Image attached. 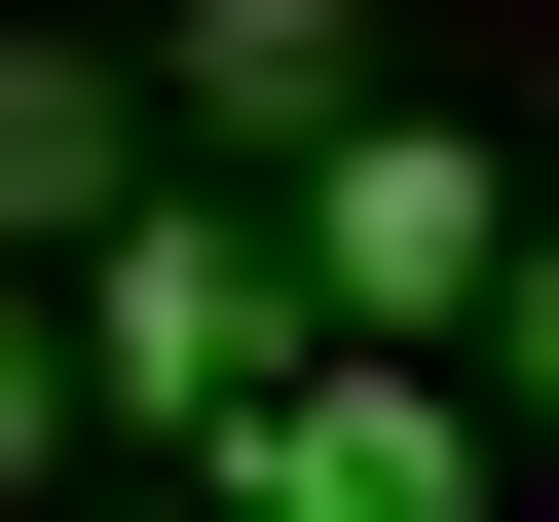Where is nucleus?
Wrapping results in <instances>:
<instances>
[{
	"label": "nucleus",
	"mask_w": 559,
	"mask_h": 522,
	"mask_svg": "<svg viewBox=\"0 0 559 522\" xmlns=\"http://www.w3.org/2000/svg\"><path fill=\"white\" fill-rule=\"evenodd\" d=\"M299 336H336V299H299L224 187H112V224H75V411H150L187 485L261 448V373H299Z\"/></svg>",
	"instance_id": "obj_1"
},
{
	"label": "nucleus",
	"mask_w": 559,
	"mask_h": 522,
	"mask_svg": "<svg viewBox=\"0 0 559 522\" xmlns=\"http://www.w3.org/2000/svg\"><path fill=\"white\" fill-rule=\"evenodd\" d=\"M485 261H522V187H485L448 112H336V150H299V299H336V336H448Z\"/></svg>",
	"instance_id": "obj_2"
},
{
	"label": "nucleus",
	"mask_w": 559,
	"mask_h": 522,
	"mask_svg": "<svg viewBox=\"0 0 559 522\" xmlns=\"http://www.w3.org/2000/svg\"><path fill=\"white\" fill-rule=\"evenodd\" d=\"M261 522H485V411L411 373V336H299V373H261V448H224Z\"/></svg>",
	"instance_id": "obj_3"
},
{
	"label": "nucleus",
	"mask_w": 559,
	"mask_h": 522,
	"mask_svg": "<svg viewBox=\"0 0 559 522\" xmlns=\"http://www.w3.org/2000/svg\"><path fill=\"white\" fill-rule=\"evenodd\" d=\"M150 75H187L224 150H336V112H373V0H187V38H150Z\"/></svg>",
	"instance_id": "obj_4"
},
{
	"label": "nucleus",
	"mask_w": 559,
	"mask_h": 522,
	"mask_svg": "<svg viewBox=\"0 0 559 522\" xmlns=\"http://www.w3.org/2000/svg\"><path fill=\"white\" fill-rule=\"evenodd\" d=\"M112 187H150V112H112V75H75V38H0V261H75V224H112Z\"/></svg>",
	"instance_id": "obj_5"
},
{
	"label": "nucleus",
	"mask_w": 559,
	"mask_h": 522,
	"mask_svg": "<svg viewBox=\"0 0 559 522\" xmlns=\"http://www.w3.org/2000/svg\"><path fill=\"white\" fill-rule=\"evenodd\" d=\"M38 448H75V373H38V336H0V522H38Z\"/></svg>",
	"instance_id": "obj_6"
},
{
	"label": "nucleus",
	"mask_w": 559,
	"mask_h": 522,
	"mask_svg": "<svg viewBox=\"0 0 559 522\" xmlns=\"http://www.w3.org/2000/svg\"><path fill=\"white\" fill-rule=\"evenodd\" d=\"M485 336H522V373H559V224H522V261H485Z\"/></svg>",
	"instance_id": "obj_7"
},
{
	"label": "nucleus",
	"mask_w": 559,
	"mask_h": 522,
	"mask_svg": "<svg viewBox=\"0 0 559 522\" xmlns=\"http://www.w3.org/2000/svg\"><path fill=\"white\" fill-rule=\"evenodd\" d=\"M187 522H261V485H187Z\"/></svg>",
	"instance_id": "obj_8"
}]
</instances>
